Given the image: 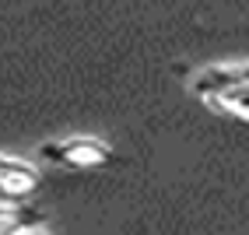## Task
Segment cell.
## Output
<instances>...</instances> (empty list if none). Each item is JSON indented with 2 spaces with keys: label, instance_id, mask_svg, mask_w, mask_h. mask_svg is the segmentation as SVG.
I'll use <instances>...</instances> for the list:
<instances>
[{
  "label": "cell",
  "instance_id": "1",
  "mask_svg": "<svg viewBox=\"0 0 249 235\" xmlns=\"http://www.w3.org/2000/svg\"><path fill=\"white\" fill-rule=\"evenodd\" d=\"M193 95L235 120H249V63L204 67L193 77Z\"/></svg>",
  "mask_w": 249,
  "mask_h": 235
},
{
  "label": "cell",
  "instance_id": "2",
  "mask_svg": "<svg viewBox=\"0 0 249 235\" xmlns=\"http://www.w3.org/2000/svg\"><path fill=\"white\" fill-rule=\"evenodd\" d=\"M39 158L56 169L85 172V169H102L112 158V147L98 137H63V141H42Z\"/></svg>",
  "mask_w": 249,
  "mask_h": 235
},
{
  "label": "cell",
  "instance_id": "3",
  "mask_svg": "<svg viewBox=\"0 0 249 235\" xmlns=\"http://www.w3.org/2000/svg\"><path fill=\"white\" fill-rule=\"evenodd\" d=\"M39 190V169L25 158L0 155V197L4 200H25Z\"/></svg>",
  "mask_w": 249,
  "mask_h": 235
},
{
  "label": "cell",
  "instance_id": "4",
  "mask_svg": "<svg viewBox=\"0 0 249 235\" xmlns=\"http://www.w3.org/2000/svg\"><path fill=\"white\" fill-rule=\"evenodd\" d=\"M46 221V214L36 211V207H25L18 200H7L0 204V235H18L25 228H39Z\"/></svg>",
  "mask_w": 249,
  "mask_h": 235
},
{
  "label": "cell",
  "instance_id": "5",
  "mask_svg": "<svg viewBox=\"0 0 249 235\" xmlns=\"http://www.w3.org/2000/svg\"><path fill=\"white\" fill-rule=\"evenodd\" d=\"M18 235H49V232L39 225V228H25V232H18Z\"/></svg>",
  "mask_w": 249,
  "mask_h": 235
}]
</instances>
